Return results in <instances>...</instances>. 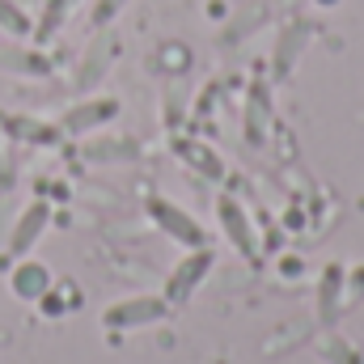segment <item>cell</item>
Listing matches in <instances>:
<instances>
[{
    "mask_svg": "<svg viewBox=\"0 0 364 364\" xmlns=\"http://www.w3.org/2000/svg\"><path fill=\"white\" fill-rule=\"evenodd\" d=\"M127 0H102L97 9H93V21H110V13H119Z\"/></svg>",
    "mask_w": 364,
    "mask_h": 364,
    "instance_id": "obj_12",
    "label": "cell"
},
{
    "mask_svg": "<svg viewBox=\"0 0 364 364\" xmlns=\"http://www.w3.org/2000/svg\"><path fill=\"white\" fill-rule=\"evenodd\" d=\"M114 114H119V102L114 97H90V102H81V106H73L64 114V132L81 136V132H90L97 123H110Z\"/></svg>",
    "mask_w": 364,
    "mask_h": 364,
    "instance_id": "obj_5",
    "label": "cell"
},
{
    "mask_svg": "<svg viewBox=\"0 0 364 364\" xmlns=\"http://www.w3.org/2000/svg\"><path fill=\"white\" fill-rule=\"evenodd\" d=\"M339 292H343V272L339 267H326L322 275V322H331V305H339Z\"/></svg>",
    "mask_w": 364,
    "mask_h": 364,
    "instance_id": "obj_10",
    "label": "cell"
},
{
    "mask_svg": "<svg viewBox=\"0 0 364 364\" xmlns=\"http://www.w3.org/2000/svg\"><path fill=\"white\" fill-rule=\"evenodd\" d=\"M292 47H305V30L301 26H288L284 30V38H279V47H275V73H288L292 68Z\"/></svg>",
    "mask_w": 364,
    "mask_h": 364,
    "instance_id": "obj_9",
    "label": "cell"
},
{
    "mask_svg": "<svg viewBox=\"0 0 364 364\" xmlns=\"http://www.w3.org/2000/svg\"><path fill=\"white\" fill-rule=\"evenodd\" d=\"M47 220H51V208H47V203H30V208L17 216L13 233H9V255H26V250L38 242V233L47 229Z\"/></svg>",
    "mask_w": 364,
    "mask_h": 364,
    "instance_id": "obj_4",
    "label": "cell"
},
{
    "mask_svg": "<svg viewBox=\"0 0 364 364\" xmlns=\"http://www.w3.org/2000/svg\"><path fill=\"white\" fill-rule=\"evenodd\" d=\"M318 4H339V0H318Z\"/></svg>",
    "mask_w": 364,
    "mask_h": 364,
    "instance_id": "obj_13",
    "label": "cell"
},
{
    "mask_svg": "<svg viewBox=\"0 0 364 364\" xmlns=\"http://www.w3.org/2000/svg\"><path fill=\"white\" fill-rule=\"evenodd\" d=\"M220 225H225V237L250 259L255 255V229H250V220H246V212H242V203H233L229 195L220 199Z\"/></svg>",
    "mask_w": 364,
    "mask_h": 364,
    "instance_id": "obj_7",
    "label": "cell"
},
{
    "mask_svg": "<svg viewBox=\"0 0 364 364\" xmlns=\"http://www.w3.org/2000/svg\"><path fill=\"white\" fill-rule=\"evenodd\" d=\"M208 272H212V250L195 246L178 267H174V275H170V284H166V301H186V296L199 288V279H203Z\"/></svg>",
    "mask_w": 364,
    "mask_h": 364,
    "instance_id": "obj_3",
    "label": "cell"
},
{
    "mask_svg": "<svg viewBox=\"0 0 364 364\" xmlns=\"http://www.w3.org/2000/svg\"><path fill=\"white\" fill-rule=\"evenodd\" d=\"M9 288H13V296H21V301H43V296L51 292V272H47L43 263L26 259V263H17V267H13Z\"/></svg>",
    "mask_w": 364,
    "mask_h": 364,
    "instance_id": "obj_6",
    "label": "cell"
},
{
    "mask_svg": "<svg viewBox=\"0 0 364 364\" xmlns=\"http://www.w3.org/2000/svg\"><path fill=\"white\" fill-rule=\"evenodd\" d=\"M0 26L4 30H13V34H30L34 26H30V17H26V9L21 4H13V0H0Z\"/></svg>",
    "mask_w": 364,
    "mask_h": 364,
    "instance_id": "obj_11",
    "label": "cell"
},
{
    "mask_svg": "<svg viewBox=\"0 0 364 364\" xmlns=\"http://www.w3.org/2000/svg\"><path fill=\"white\" fill-rule=\"evenodd\" d=\"M170 314V301L166 296H132V301H119L102 314V322L110 331H132V326H153Z\"/></svg>",
    "mask_w": 364,
    "mask_h": 364,
    "instance_id": "obj_1",
    "label": "cell"
},
{
    "mask_svg": "<svg viewBox=\"0 0 364 364\" xmlns=\"http://www.w3.org/2000/svg\"><path fill=\"white\" fill-rule=\"evenodd\" d=\"M73 4H77V0H47V9H43V21L34 26V38H51V34L60 30V21L73 13Z\"/></svg>",
    "mask_w": 364,
    "mask_h": 364,
    "instance_id": "obj_8",
    "label": "cell"
},
{
    "mask_svg": "<svg viewBox=\"0 0 364 364\" xmlns=\"http://www.w3.org/2000/svg\"><path fill=\"white\" fill-rule=\"evenodd\" d=\"M149 212H153V220L174 237L182 246H203V229H199V220L191 216V212H182L178 203H170V199H149Z\"/></svg>",
    "mask_w": 364,
    "mask_h": 364,
    "instance_id": "obj_2",
    "label": "cell"
}]
</instances>
